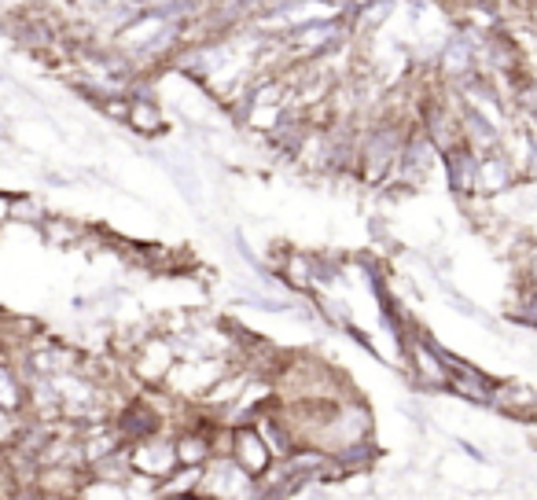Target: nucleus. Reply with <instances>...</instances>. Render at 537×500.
I'll list each match as a JSON object with an SVG mask.
<instances>
[{
    "instance_id": "2",
    "label": "nucleus",
    "mask_w": 537,
    "mask_h": 500,
    "mask_svg": "<svg viewBox=\"0 0 537 500\" xmlns=\"http://www.w3.org/2000/svg\"><path fill=\"white\" fill-rule=\"evenodd\" d=\"M232 456H236V464L240 471L247 475H258L265 464H269V449L262 442V431H240L232 438Z\"/></svg>"
},
{
    "instance_id": "3",
    "label": "nucleus",
    "mask_w": 537,
    "mask_h": 500,
    "mask_svg": "<svg viewBox=\"0 0 537 500\" xmlns=\"http://www.w3.org/2000/svg\"><path fill=\"white\" fill-rule=\"evenodd\" d=\"M137 464L144 467V475H155L162 478L177 464V445H162V442H148L144 449L137 453Z\"/></svg>"
},
{
    "instance_id": "1",
    "label": "nucleus",
    "mask_w": 537,
    "mask_h": 500,
    "mask_svg": "<svg viewBox=\"0 0 537 500\" xmlns=\"http://www.w3.org/2000/svg\"><path fill=\"white\" fill-rule=\"evenodd\" d=\"M490 405L512 420H537V390L526 383H497L490 394Z\"/></svg>"
},
{
    "instance_id": "4",
    "label": "nucleus",
    "mask_w": 537,
    "mask_h": 500,
    "mask_svg": "<svg viewBox=\"0 0 537 500\" xmlns=\"http://www.w3.org/2000/svg\"><path fill=\"white\" fill-rule=\"evenodd\" d=\"M133 125H140V129H159V114L151 111V107H144V111H133Z\"/></svg>"
}]
</instances>
